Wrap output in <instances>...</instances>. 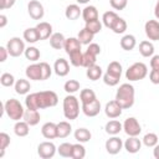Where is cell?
<instances>
[{"label": "cell", "instance_id": "obj_4", "mask_svg": "<svg viewBox=\"0 0 159 159\" xmlns=\"http://www.w3.org/2000/svg\"><path fill=\"white\" fill-rule=\"evenodd\" d=\"M80 114V103L77 97H75L73 94H67L63 98V116L66 117V119L73 120L78 117Z\"/></svg>", "mask_w": 159, "mask_h": 159}, {"label": "cell", "instance_id": "obj_11", "mask_svg": "<svg viewBox=\"0 0 159 159\" xmlns=\"http://www.w3.org/2000/svg\"><path fill=\"white\" fill-rule=\"evenodd\" d=\"M104 147H106V150H107L108 154L116 155V154H118V153L122 150V148H123V142H122V139H120L119 137L112 135L109 139H107Z\"/></svg>", "mask_w": 159, "mask_h": 159}, {"label": "cell", "instance_id": "obj_21", "mask_svg": "<svg viewBox=\"0 0 159 159\" xmlns=\"http://www.w3.org/2000/svg\"><path fill=\"white\" fill-rule=\"evenodd\" d=\"M82 17H83L84 22H88V21L98 19V10H97V7L93 6V5H87L84 9H82Z\"/></svg>", "mask_w": 159, "mask_h": 159}, {"label": "cell", "instance_id": "obj_37", "mask_svg": "<svg viewBox=\"0 0 159 159\" xmlns=\"http://www.w3.org/2000/svg\"><path fill=\"white\" fill-rule=\"evenodd\" d=\"M24 55H25V57H26L29 61H32V62H36V61L40 58V56H41L40 50H39L37 47H35V46H29V47H26Z\"/></svg>", "mask_w": 159, "mask_h": 159}, {"label": "cell", "instance_id": "obj_27", "mask_svg": "<svg viewBox=\"0 0 159 159\" xmlns=\"http://www.w3.org/2000/svg\"><path fill=\"white\" fill-rule=\"evenodd\" d=\"M30 132V124L25 120H17L14 125V133L17 137H26Z\"/></svg>", "mask_w": 159, "mask_h": 159}, {"label": "cell", "instance_id": "obj_17", "mask_svg": "<svg viewBox=\"0 0 159 159\" xmlns=\"http://www.w3.org/2000/svg\"><path fill=\"white\" fill-rule=\"evenodd\" d=\"M53 71H55V73L57 76L65 77L70 72V63L67 62V60H65L62 57L61 58H57L55 61V65H53Z\"/></svg>", "mask_w": 159, "mask_h": 159}, {"label": "cell", "instance_id": "obj_48", "mask_svg": "<svg viewBox=\"0 0 159 159\" xmlns=\"http://www.w3.org/2000/svg\"><path fill=\"white\" fill-rule=\"evenodd\" d=\"M0 83L4 87H11L15 84V77L9 72H4L0 77Z\"/></svg>", "mask_w": 159, "mask_h": 159}, {"label": "cell", "instance_id": "obj_24", "mask_svg": "<svg viewBox=\"0 0 159 159\" xmlns=\"http://www.w3.org/2000/svg\"><path fill=\"white\" fill-rule=\"evenodd\" d=\"M120 47L124 50V51H132L135 45H137V40L133 35L128 34V35H124L122 39H120Z\"/></svg>", "mask_w": 159, "mask_h": 159}, {"label": "cell", "instance_id": "obj_16", "mask_svg": "<svg viewBox=\"0 0 159 159\" xmlns=\"http://www.w3.org/2000/svg\"><path fill=\"white\" fill-rule=\"evenodd\" d=\"M123 147L124 149L130 153V154H135L140 150L142 148V142L138 137H129L128 139H125V142L123 143Z\"/></svg>", "mask_w": 159, "mask_h": 159}, {"label": "cell", "instance_id": "obj_54", "mask_svg": "<svg viewBox=\"0 0 159 159\" xmlns=\"http://www.w3.org/2000/svg\"><path fill=\"white\" fill-rule=\"evenodd\" d=\"M150 67H152V70H159V55H153L152 56Z\"/></svg>", "mask_w": 159, "mask_h": 159}, {"label": "cell", "instance_id": "obj_30", "mask_svg": "<svg viewBox=\"0 0 159 159\" xmlns=\"http://www.w3.org/2000/svg\"><path fill=\"white\" fill-rule=\"evenodd\" d=\"M72 132V125L70 122L62 120L60 123H57V134L58 138H67Z\"/></svg>", "mask_w": 159, "mask_h": 159}, {"label": "cell", "instance_id": "obj_44", "mask_svg": "<svg viewBox=\"0 0 159 159\" xmlns=\"http://www.w3.org/2000/svg\"><path fill=\"white\" fill-rule=\"evenodd\" d=\"M9 144H10V135L5 132H1L0 133V157H4Z\"/></svg>", "mask_w": 159, "mask_h": 159}, {"label": "cell", "instance_id": "obj_14", "mask_svg": "<svg viewBox=\"0 0 159 159\" xmlns=\"http://www.w3.org/2000/svg\"><path fill=\"white\" fill-rule=\"evenodd\" d=\"M26 77L32 81H42V71L40 63H32L26 67Z\"/></svg>", "mask_w": 159, "mask_h": 159}, {"label": "cell", "instance_id": "obj_12", "mask_svg": "<svg viewBox=\"0 0 159 159\" xmlns=\"http://www.w3.org/2000/svg\"><path fill=\"white\" fill-rule=\"evenodd\" d=\"M122 111H123L122 106H120L116 99H114V101H109V102L106 104V107H104V113H106V116H107L108 118H111V119L118 118V117L122 114Z\"/></svg>", "mask_w": 159, "mask_h": 159}, {"label": "cell", "instance_id": "obj_40", "mask_svg": "<svg viewBox=\"0 0 159 159\" xmlns=\"http://www.w3.org/2000/svg\"><path fill=\"white\" fill-rule=\"evenodd\" d=\"M102 22L98 20V19H96V20H92V21H88V22H86V29L88 30V31H91L93 35H96V34H99L101 32V30H102Z\"/></svg>", "mask_w": 159, "mask_h": 159}, {"label": "cell", "instance_id": "obj_42", "mask_svg": "<svg viewBox=\"0 0 159 159\" xmlns=\"http://www.w3.org/2000/svg\"><path fill=\"white\" fill-rule=\"evenodd\" d=\"M111 30H112L114 34H118V35L125 32V30H127V22H125V20L122 19V17H118Z\"/></svg>", "mask_w": 159, "mask_h": 159}, {"label": "cell", "instance_id": "obj_7", "mask_svg": "<svg viewBox=\"0 0 159 159\" xmlns=\"http://www.w3.org/2000/svg\"><path fill=\"white\" fill-rule=\"evenodd\" d=\"M123 130L125 132V134L128 137H138L142 132V127H140L139 122L137 120V118L129 117L123 123Z\"/></svg>", "mask_w": 159, "mask_h": 159}, {"label": "cell", "instance_id": "obj_36", "mask_svg": "<svg viewBox=\"0 0 159 159\" xmlns=\"http://www.w3.org/2000/svg\"><path fill=\"white\" fill-rule=\"evenodd\" d=\"M93 37H94V35H93L91 31H88L86 27H83L82 30H80V32H78V35H77V39L80 40V42H81L82 45H89V43L92 42Z\"/></svg>", "mask_w": 159, "mask_h": 159}, {"label": "cell", "instance_id": "obj_22", "mask_svg": "<svg viewBox=\"0 0 159 159\" xmlns=\"http://www.w3.org/2000/svg\"><path fill=\"white\" fill-rule=\"evenodd\" d=\"M106 133L109 134V135H117L122 129H123V124L119 122V120H116V119H112L109 122L106 123Z\"/></svg>", "mask_w": 159, "mask_h": 159}, {"label": "cell", "instance_id": "obj_39", "mask_svg": "<svg viewBox=\"0 0 159 159\" xmlns=\"http://www.w3.org/2000/svg\"><path fill=\"white\" fill-rule=\"evenodd\" d=\"M158 140H159V138H158V135H157L155 133H147V134L143 137L142 143H143L145 147H148V148H154V147L158 144Z\"/></svg>", "mask_w": 159, "mask_h": 159}, {"label": "cell", "instance_id": "obj_28", "mask_svg": "<svg viewBox=\"0 0 159 159\" xmlns=\"http://www.w3.org/2000/svg\"><path fill=\"white\" fill-rule=\"evenodd\" d=\"M139 53L143 57H152L154 55V45L150 41H142L139 43Z\"/></svg>", "mask_w": 159, "mask_h": 159}, {"label": "cell", "instance_id": "obj_26", "mask_svg": "<svg viewBox=\"0 0 159 159\" xmlns=\"http://www.w3.org/2000/svg\"><path fill=\"white\" fill-rule=\"evenodd\" d=\"M14 87H15V92H16L17 94H27V93L30 92V89H31L30 82H29L27 80H24V78L17 80V81L15 82Z\"/></svg>", "mask_w": 159, "mask_h": 159}, {"label": "cell", "instance_id": "obj_38", "mask_svg": "<svg viewBox=\"0 0 159 159\" xmlns=\"http://www.w3.org/2000/svg\"><path fill=\"white\" fill-rule=\"evenodd\" d=\"M68 56H70V62H71L72 66H75V67H80V66H81V67H82L83 52H82L81 50H76V51L68 53Z\"/></svg>", "mask_w": 159, "mask_h": 159}, {"label": "cell", "instance_id": "obj_20", "mask_svg": "<svg viewBox=\"0 0 159 159\" xmlns=\"http://www.w3.org/2000/svg\"><path fill=\"white\" fill-rule=\"evenodd\" d=\"M65 41H66V37L63 36V34L53 32L51 35V37H50V46L53 50H61L65 46Z\"/></svg>", "mask_w": 159, "mask_h": 159}, {"label": "cell", "instance_id": "obj_25", "mask_svg": "<svg viewBox=\"0 0 159 159\" xmlns=\"http://www.w3.org/2000/svg\"><path fill=\"white\" fill-rule=\"evenodd\" d=\"M81 46H82V43L80 42V40L77 37H68L65 41L63 48H65L66 53L68 55V53H71V52H73L76 50H81Z\"/></svg>", "mask_w": 159, "mask_h": 159}, {"label": "cell", "instance_id": "obj_3", "mask_svg": "<svg viewBox=\"0 0 159 159\" xmlns=\"http://www.w3.org/2000/svg\"><path fill=\"white\" fill-rule=\"evenodd\" d=\"M4 112L6 113V116H7L10 119L17 122V120L22 119L24 113H25V109H24L22 104H21L17 99L10 98V99H7V101L4 103Z\"/></svg>", "mask_w": 159, "mask_h": 159}, {"label": "cell", "instance_id": "obj_34", "mask_svg": "<svg viewBox=\"0 0 159 159\" xmlns=\"http://www.w3.org/2000/svg\"><path fill=\"white\" fill-rule=\"evenodd\" d=\"M86 76H87L91 81H97V80H99V78L102 77V68H101V66H98V65H92V66H89V67L87 68V71H86Z\"/></svg>", "mask_w": 159, "mask_h": 159}, {"label": "cell", "instance_id": "obj_33", "mask_svg": "<svg viewBox=\"0 0 159 159\" xmlns=\"http://www.w3.org/2000/svg\"><path fill=\"white\" fill-rule=\"evenodd\" d=\"M94 99H97L96 97V93L93 89L91 88H84L80 92V101L82 104H86V103H89V102H93Z\"/></svg>", "mask_w": 159, "mask_h": 159}, {"label": "cell", "instance_id": "obj_6", "mask_svg": "<svg viewBox=\"0 0 159 159\" xmlns=\"http://www.w3.org/2000/svg\"><path fill=\"white\" fill-rule=\"evenodd\" d=\"M6 48L11 57H19L26 50L24 40H21L20 37H11L6 43Z\"/></svg>", "mask_w": 159, "mask_h": 159}, {"label": "cell", "instance_id": "obj_43", "mask_svg": "<svg viewBox=\"0 0 159 159\" xmlns=\"http://www.w3.org/2000/svg\"><path fill=\"white\" fill-rule=\"evenodd\" d=\"M96 61H97V56H94L93 53H91V52H88V51L83 52V57H82V67L88 68L89 66L96 65Z\"/></svg>", "mask_w": 159, "mask_h": 159}, {"label": "cell", "instance_id": "obj_49", "mask_svg": "<svg viewBox=\"0 0 159 159\" xmlns=\"http://www.w3.org/2000/svg\"><path fill=\"white\" fill-rule=\"evenodd\" d=\"M40 65H41V71H42V81H45L51 77L52 68L50 67V65L47 62H40Z\"/></svg>", "mask_w": 159, "mask_h": 159}, {"label": "cell", "instance_id": "obj_56", "mask_svg": "<svg viewBox=\"0 0 159 159\" xmlns=\"http://www.w3.org/2000/svg\"><path fill=\"white\" fill-rule=\"evenodd\" d=\"M6 24H7V17H6V15L1 14L0 15V29H4L6 26Z\"/></svg>", "mask_w": 159, "mask_h": 159}, {"label": "cell", "instance_id": "obj_53", "mask_svg": "<svg viewBox=\"0 0 159 159\" xmlns=\"http://www.w3.org/2000/svg\"><path fill=\"white\" fill-rule=\"evenodd\" d=\"M16 0H0V9L1 10H6V9H10L15 5Z\"/></svg>", "mask_w": 159, "mask_h": 159}, {"label": "cell", "instance_id": "obj_41", "mask_svg": "<svg viewBox=\"0 0 159 159\" xmlns=\"http://www.w3.org/2000/svg\"><path fill=\"white\" fill-rule=\"evenodd\" d=\"M63 89L68 93V94H73L77 91H80V82L77 80H68L65 84H63Z\"/></svg>", "mask_w": 159, "mask_h": 159}, {"label": "cell", "instance_id": "obj_59", "mask_svg": "<svg viewBox=\"0 0 159 159\" xmlns=\"http://www.w3.org/2000/svg\"><path fill=\"white\" fill-rule=\"evenodd\" d=\"M78 4H87V2H89L91 0H76Z\"/></svg>", "mask_w": 159, "mask_h": 159}, {"label": "cell", "instance_id": "obj_47", "mask_svg": "<svg viewBox=\"0 0 159 159\" xmlns=\"http://www.w3.org/2000/svg\"><path fill=\"white\" fill-rule=\"evenodd\" d=\"M119 80H120V77H118V76H116V75H112V73H109V72H106V73L103 75V82H104L107 86H111V87L117 86V84L119 83Z\"/></svg>", "mask_w": 159, "mask_h": 159}, {"label": "cell", "instance_id": "obj_29", "mask_svg": "<svg viewBox=\"0 0 159 159\" xmlns=\"http://www.w3.org/2000/svg\"><path fill=\"white\" fill-rule=\"evenodd\" d=\"M24 40L29 43H36L37 41H40V36H39V32H37V29L36 27H29L24 31Z\"/></svg>", "mask_w": 159, "mask_h": 159}, {"label": "cell", "instance_id": "obj_13", "mask_svg": "<svg viewBox=\"0 0 159 159\" xmlns=\"http://www.w3.org/2000/svg\"><path fill=\"white\" fill-rule=\"evenodd\" d=\"M82 112L87 117H96L101 112V102H99V99H94L93 102L82 104Z\"/></svg>", "mask_w": 159, "mask_h": 159}, {"label": "cell", "instance_id": "obj_10", "mask_svg": "<svg viewBox=\"0 0 159 159\" xmlns=\"http://www.w3.org/2000/svg\"><path fill=\"white\" fill-rule=\"evenodd\" d=\"M144 31L150 41H159V21L148 20L144 25Z\"/></svg>", "mask_w": 159, "mask_h": 159}, {"label": "cell", "instance_id": "obj_9", "mask_svg": "<svg viewBox=\"0 0 159 159\" xmlns=\"http://www.w3.org/2000/svg\"><path fill=\"white\" fill-rule=\"evenodd\" d=\"M57 152L56 145L52 142H42L37 147V154L42 159H50L52 158Z\"/></svg>", "mask_w": 159, "mask_h": 159}, {"label": "cell", "instance_id": "obj_1", "mask_svg": "<svg viewBox=\"0 0 159 159\" xmlns=\"http://www.w3.org/2000/svg\"><path fill=\"white\" fill-rule=\"evenodd\" d=\"M58 103V97L53 91H41L30 93L25 98V106L27 109H45L55 107Z\"/></svg>", "mask_w": 159, "mask_h": 159}, {"label": "cell", "instance_id": "obj_31", "mask_svg": "<svg viewBox=\"0 0 159 159\" xmlns=\"http://www.w3.org/2000/svg\"><path fill=\"white\" fill-rule=\"evenodd\" d=\"M73 135H75V139L77 142H80V143H87L92 138V134H91V132L87 128H78V129H76Z\"/></svg>", "mask_w": 159, "mask_h": 159}, {"label": "cell", "instance_id": "obj_51", "mask_svg": "<svg viewBox=\"0 0 159 159\" xmlns=\"http://www.w3.org/2000/svg\"><path fill=\"white\" fill-rule=\"evenodd\" d=\"M86 51H88V52L93 53L94 56H98V55L101 53V46H99L98 43L91 42V43L88 45V47H87V50H86Z\"/></svg>", "mask_w": 159, "mask_h": 159}, {"label": "cell", "instance_id": "obj_5", "mask_svg": "<svg viewBox=\"0 0 159 159\" xmlns=\"http://www.w3.org/2000/svg\"><path fill=\"white\" fill-rule=\"evenodd\" d=\"M147 75H148V67L143 62H135L132 66H129L128 70L125 71V78L130 82L140 81L145 78Z\"/></svg>", "mask_w": 159, "mask_h": 159}, {"label": "cell", "instance_id": "obj_8", "mask_svg": "<svg viewBox=\"0 0 159 159\" xmlns=\"http://www.w3.org/2000/svg\"><path fill=\"white\" fill-rule=\"evenodd\" d=\"M27 12L31 19L34 20H41L45 15L43 5L37 0H30L27 4Z\"/></svg>", "mask_w": 159, "mask_h": 159}, {"label": "cell", "instance_id": "obj_52", "mask_svg": "<svg viewBox=\"0 0 159 159\" xmlns=\"http://www.w3.org/2000/svg\"><path fill=\"white\" fill-rule=\"evenodd\" d=\"M149 80L153 84H159V70H152L149 72Z\"/></svg>", "mask_w": 159, "mask_h": 159}, {"label": "cell", "instance_id": "obj_15", "mask_svg": "<svg viewBox=\"0 0 159 159\" xmlns=\"http://www.w3.org/2000/svg\"><path fill=\"white\" fill-rule=\"evenodd\" d=\"M41 134L43 135V138L46 139H55L58 138L57 134V124L53 122H46L42 127H41Z\"/></svg>", "mask_w": 159, "mask_h": 159}, {"label": "cell", "instance_id": "obj_2", "mask_svg": "<svg viewBox=\"0 0 159 159\" xmlns=\"http://www.w3.org/2000/svg\"><path fill=\"white\" fill-rule=\"evenodd\" d=\"M135 91L130 83H123L119 86L116 93V101L122 106L123 109H128L134 104Z\"/></svg>", "mask_w": 159, "mask_h": 159}, {"label": "cell", "instance_id": "obj_58", "mask_svg": "<svg viewBox=\"0 0 159 159\" xmlns=\"http://www.w3.org/2000/svg\"><path fill=\"white\" fill-rule=\"evenodd\" d=\"M154 15H155L157 20H159V0L157 1V4H155V7H154Z\"/></svg>", "mask_w": 159, "mask_h": 159}, {"label": "cell", "instance_id": "obj_50", "mask_svg": "<svg viewBox=\"0 0 159 159\" xmlns=\"http://www.w3.org/2000/svg\"><path fill=\"white\" fill-rule=\"evenodd\" d=\"M109 4L114 9V10H124L127 4H128V0H109Z\"/></svg>", "mask_w": 159, "mask_h": 159}, {"label": "cell", "instance_id": "obj_46", "mask_svg": "<svg viewBox=\"0 0 159 159\" xmlns=\"http://www.w3.org/2000/svg\"><path fill=\"white\" fill-rule=\"evenodd\" d=\"M106 72H109L112 75H116L118 77L122 76V65L118 62V61H112L108 66H107V71Z\"/></svg>", "mask_w": 159, "mask_h": 159}, {"label": "cell", "instance_id": "obj_35", "mask_svg": "<svg viewBox=\"0 0 159 159\" xmlns=\"http://www.w3.org/2000/svg\"><path fill=\"white\" fill-rule=\"evenodd\" d=\"M86 157V148L83 147V143H76L72 144V154L71 158L73 159H83Z\"/></svg>", "mask_w": 159, "mask_h": 159}, {"label": "cell", "instance_id": "obj_19", "mask_svg": "<svg viewBox=\"0 0 159 159\" xmlns=\"http://www.w3.org/2000/svg\"><path fill=\"white\" fill-rule=\"evenodd\" d=\"M22 119H24L26 123H29L30 127H31V125L39 124V122H40V119H41V116H40V113H39V109H27V108H26Z\"/></svg>", "mask_w": 159, "mask_h": 159}, {"label": "cell", "instance_id": "obj_57", "mask_svg": "<svg viewBox=\"0 0 159 159\" xmlns=\"http://www.w3.org/2000/svg\"><path fill=\"white\" fill-rule=\"evenodd\" d=\"M153 155H154L155 159H159V144H157V145L154 147V149H153Z\"/></svg>", "mask_w": 159, "mask_h": 159}, {"label": "cell", "instance_id": "obj_45", "mask_svg": "<svg viewBox=\"0 0 159 159\" xmlns=\"http://www.w3.org/2000/svg\"><path fill=\"white\" fill-rule=\"evenodd\" d=\"M57 153L63 158H71L72 154V144L71 143H62L57 148Z\"/></svg>", "mask_w": 159, "mask_h": 159}, {"label": "cell", "instance_id": "obj_18", "mask_svg": "<svg viewBox=\"0 0 159 159\" xmlns=\"http://www.w3.org/2000/svg\"><path fill=\"white\" fill-rule=\"evenodd\" d=\"M35 27L37 29L40 40H47V39L51 37V35H52V25H51L50 22L41 21V22H39Z\"/></svg>", "mask_w": 159, "mask_h": 159}, {"label": "cell", "instance_id": "obj_23", "mask_svg": "<svg viewBox=\"0 0 159 159\" xmlns=\"http://www.w3.org/2000/svg\"><path fill=\"white\" fill-rule=\"evenodd\" d=\"M65 16L68 20H77L80 16H82V10L77 4H71L65 10Z\"/></svg>", "mask_w": 159, "mask_h": 159}, {"label": "cell", "instance_id": "obj_32", "mask_svg": "<svg viewBox=\"0 0 159 159\" xmlns=\"http://www.w3.org/2000/svg\"><path fill=\"white\" fill-rule=\"evenodd\" d=\"M119 16L117 15V12L114 11H106L102 16V24L107 27V29H112V26L114 25V22L117 21Z\"/></svg>", "mask_w": 159, "mask_h": 159}, {"label": "cell", "instance_id": "obj_55", "mask_svg": "<svg viewBox=\"0 0 159 159\" xmlns=\"http://www.w3.org/2000/svg\"><path fill=\"white\" fill-rule=\"evenodd\" d=\"M7 56H9L7 48L4 47V46H0V62H5L6 58H7Z\"/></svg>", "mask_w": 159, "mask_h": 159}]
</instances>
